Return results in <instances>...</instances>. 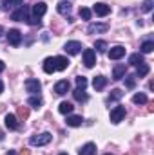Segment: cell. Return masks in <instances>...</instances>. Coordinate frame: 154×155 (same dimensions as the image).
Instances as JSON below:
<instances>
[{
  "label": "cell",
  "mask_w": 154,
  "mask_h": 155,
  "mask_svg": "<svg viewBox=\"0 0 154 155\" xmlns=\"http://www.w3.org/2000/svg\"><path fill=\"white\" fill-rule=\"evenodd\" d=\"M73 96H75V99L80 101V103H83V101H87V94H85V88H75L73 90Z\"/></svg>",
  "instance_id": "23"
},
{
  "label": "cell",
  "mask_w": 154,
  "mask_h": 155,
  "mask_svg": "<svg viewBox=\"0 0 154 155\" xmlns=\"http://www.w3.org/2000/svg\"><path fill=\"white\" fill-rule=\"evenodd\" d=\"M11 20H16V22H27V20H29V7H27V5H20L16 11L11 13Z\"/></svg>",
  "instance_id": "2"
},
{
  "label": "cell",
  "mask_w": 154,
  "mask_h": 155,
  "mask_svg": "<svg viewBox=\"0 0 154 155\" xmlns=\"http://www.w3.org/2000/svg\"><path fill=\"white\" fill-rule=\"evenodd\" d=\"M18 155H31V152H29L27 148H24V150H20V153Z\"/></svg>",
  "instance_id": "37"
},
{
  "label": "cell",
  "mask_w": 154,
  "mask_h": 155,
  "mask_svg": "<svg viewBox=\"0 0 154 155\" xmlns=\"http://www.w3.org/2000/svg\"><path fill=\"white\" fill-rule=\"evenodd\" d=\"M94 49H96L98 52H105V51H107V43H105L103 40H96V41H94Z\"/></svg>",
  "instance_id": "29"
},
{
  "label": "cell",
  "mask_w": 154,
  "mask_h": 155,
  "mask_svg": "<svg viewBox=\"0 0 154 155\" xmlns=\"http://www.w3.org/2000/svg\"><path fill=\"white\" fill-rule=\"evenodd\" d=\"M44 72H47V74L56 72V67H54V58H47V60L44 61Z\"/></svg>",
  "instance_id": "21"
},
{
  "label": "cell",
  "mask_w": 154,
  "mask_h": 155,
  "mask_svg": "<svg viewBox=\"0 0 154 155\" xmlns=\"http://www.w3.org/2000/svg\"><path fill=\"white\" fill-rule=\"evenodd\" d=\"M152 4H154V0H145V2H143V7H142V9H143L145 13H149V11L152 9Z\"/></svg>",
  "instance_id": "34"
},
{
  "label": "cell",
  "mask_w": 154,
  "mask_h": 155,
  "mask_svg": "<svg viewBox=\"0 0 154 155\" xmlns=\"http://www.w3.org/2000/svg\"><path fill=\"white\" fill-rule=\"evenodd\" d=\"M7 41L11 43V45H20V41H22V33L18 31V29H9V33H7Z\"/></svg>",
  "instance_id": "8"
},
{
  "label": "cell",
  "mask_w": 154,
  "mask_h": 155,
  "mask_svg": "<svg viewBox=\"0 0 154 155\" xmlns=\"http://www.w3.org/2000/svg\"><path fill=\"white\" fill-rule=\"evenodd\" d=\"M109 31V25L107 24H89V27H87V33L89 35H100V33H107Z\"/></svg>",
  "instance_id": "6"
},
{
  "label": "cell",
  "mask_w": 154,
  "mask_h": 155,
  "mask_svg": "<svg viewBox=\"0 0 154 155\" xmlns=\"http://www.w3.org/2000/svg\"><path fill=\"white\" fill-rule=\"evenodd\" d=\"M45 11H47V4H44V2H38V4H35L33 5V15L40 18V16H44L45 15Z\"/></svg>",
  "instance_id": "16"
},
{
  "label": "cell",
  "mask_w": 154,
  "mask_h": 155,
  "mask_svg": "<svg viewBox=\"0 0 154 155\" xmlns=\"http://www.w3.org/2000/svg\"><path fill=\"white\" fill-rule=\"evenodd\" d=\"M152 51H154V41L152 40L143 41L142 47H140V52H142V54H149V52H152Z\"/></svg>",
  "instance_id": "24"
},
{
  "label": "cell",
  "mask_w": 154,
  "mask_h": 155,
  "mask_svg": "<svg viewBox=\"0 0 154 155\" xmlns=\"http://www.w3.org/2000/svg\"><path fill=\"white\" fill-rule=\"evenodd\" d=\"M51 139H53V135H51L49 132H44V134H40V135H33V137L29 139V144H31V146H45V144L51 143Z\"/></svg>",
  "instance_id": "1"
},
{
  "label": "cell",
  "mask_w": 154,
  "mask_h": 155,
  "mask_svg": "<svg viewBox=\"0 0 154 155\" xmlns=\"http://www.w3.org/2000/svg\"><path fill=\"white\" fill-rule=\"evenodd\" d=\"M42 103H44V101H42V97L37 96V94H33V96L27 99V105H31L33 108H40V107H42Z\"/></svg>",
  "instance_id": "25"
},
{
  "label": "cell",
  "mask_w": 154,
  "mask_h": 155,
  "mask_svg": "<svg viewBox=\"0 0 154 155\" xmlns=\"http://www.w3.org/2000/svg\"><path fill=\"white\" fill-rule=\"evenodd\" d=\"M2 35H4V27L0 25V38H2Z\"/></svg>",
  "instance_id": "42"
},
{
  "label": "cell",
  "mask_w": 154,
  "mask_h": 155,
  "mask_svg": "<svg viewBox=\"0 0 154 155\" xmlns=\"http://www.w3.org/2000/svg\"><path fill=\"white\" fill-rule=\"evenodd\" d=\"M132 101H134L136 105H145V103H147V96H145L143 92H138V94L132 96Z\"/></svg>",
  "instance_id": "27"
},
{
  "label": "cell",
  "mask_w": 154,
  "mask_h": 155,
  "mask_svg": "<svg viewBox=\"0 0 154 155\" xmlns=\"http://www.w3.org/2000/svg\"><path fill=\"white\" fill-rule=\"evenodd\" d=\"M93 11H94L98 16H107V15L111 13V5H107V4H103V2H98V4L93 5Z\"/></svg>",
  "instance_id": "9"
},
{
  "label": "cell",
  "mask_w": 154,
  "mask_h": 155,
  "mask_svg": "<svg viewBox=\"0 0 154 155\" xmlns=\"http://www.w3.org/2000/svg\"><path fill=\"white\" fill-rule=\"evenodd\" d=\"M121 96H123V92H121L120 88H114V90L111 92V96L107 97V103H111V101H116V99H120Z\"/></svg>",
  "instance_id": "28"
},
{
  "label": "cell",
  "mask_w": 154,
  "mask_h": 155,
  "mask_svg": "<svg viewBox=\"0 0 154 155\" xmlns=\"http://www.w3.org/2000/svg\"><path fill=\"white\" fill-rule=\"evenodd\" d=\"M105 85H107V78L105 76H96L93 79V87H94L96 90H102Z\"/></svg>",
  "instance_id": "22"
},
{
  "label": "cell",
  "mask_w": 154,
  "mask_h": 155,
  "mask_svg": "<svg viewBox=\"0 0 154 155\" xmlns=\"http://www.w3.org/2000/svg\"><path fill=\"white\" fill-rule=\"evenodd\" d=\"M69 88H71V85H69V81H67V79H60V81L54 85V92H56L58 96L67 94V92H69Z\"/></svg>",
  "instance_id": "10"
},
{
  "label": "cell",
  "mask_w": 154,
  "mask_h": 155,
  "mask_svg": "<svg viewBox=\"0 0 154 155\" xmlns=\"http://www.w3.org/2000/svg\"><path fill=\"white\" fill-rule=\"evenodd\" d=\"M4 121H5V126L9 130H18V117L15 116V114H7Z\"/></svg>",
  "instance_id": "14"
},
{
  "label": "cell",
  "mask_w": 154,
  "mask_h": 155,
  "mask_svg": "<svg viewBox=\"0 0 154 155\" xmlns=\"http://www.w3.org/2000/svg\"><path fill=\"white\" fill-rule=\"evenodd\" d=\"M60 155H67V153H60Z\"/></svg>",
  "instance_id": "45"
},
{
  "label": "cell",
  "mask_w": 154,
  "mask_h": 155,
  "mask_svg": "<svg viewBox=\"0 0 154 155\" xmlns=\"http://www.w3.org/2000/svg\"><path fill=\"white\" fill-rule=\"evenodd\" d=\"M73 103H69V101H62L60 103V107H58V112L60 114H64V116H69L71 112H73Z\"/></svg>",
  "instance_id": "18"
},
{
  "label": "cell",
  "mask_w": 154,
  "mask_h": 155,
  "mask_svg": "<svg viewBox=\"0 0 154 155\" xmlns=\"http://www.w3.org/2000/svg\"><path fill=\"white\" fill-rule=\"evenodd\" d=\"M54 67L56 71H65L69 67V60L65 56H54Z\"/></svg>",
  "instance_id": "13"
},
{
  "label": "cell",
  "mask_w": 154,
  "mask_h": 155,
  "mask_svg": "<svg viewBox=\"0 0 154 155\" xmlns=\"http://www.w3.org/2000/svg\"><path fill=\"white\" fill-rule=\"evenodd\" d=\"M123 117H125V107L118 105V107H114V108L111 110V123H113V124H118Z\"/></svg>",
  "instance_id": "5"
},
{
  "label": "cell",
  "mask_w": 154,
  "mask_h": 155,
  "mask_svg": "<svg viewBox=\"0 0 154 155\" xmlns=\"http://www.w3.org/2000/svg\"><path fill=\"white\" fill-rule=\"evenodd\" d=\"M27 22H29L31 25H40V24H42V22H40V18H37V16H33V18H29Z\"/></svg>",
  "instance_id": "36"
},
{
  "label": "cell",
  "mask_w": 154,
  "mask_h": 155,
  "mask_svg": "<svg viewBox=\"0 0 154 155\" xmlns=\"http://www.w3.org/2000/svg\"><path fill=\"white\" fill-rule=\"evenodd\" d=\"M16 116L20 117V119H27V117H29V108H27V107H18Z\"/></svg>",
  "instance_id": "31"
},
{
  "label": "cell",
  "mask_w": 154,
  "mask_h": 155,
  "mask_svg": "<svg viewBox=\"0 0 154 155\" xmlns=\"http://www.w3.org/2000/svg\"><path fill=\"white\" fill-rule=\"evenodd\" d=\"M129 63L131 65H142V63H145V60H143V54L142 52H136V54H131L129 56Z\"/></svg>",
  "instance_id": "20"
},
{
  "label": "cell",
  "mask_w": 154,
  "mask_h": 155,
  "mask_svg": "<svg viewBox=\"0 0 154 155\" xmlns=\"http://www.w3.org/2000/svg\"><path fill=\"white\" fill-rule=\"evenodd\" d=\"M78 155H96V144L94 143H87L80 148Z\"/></svg>",
  "instance_id": "15"
},
{
  "label": "cell",
  "mask_w": 154,
  "mask_h": 155,
  "mask_svg": "<svg viewBox=\"0 0 154 155\" xmlns=\"http://www.w3.org/2000/svg\"><path fill=\"white\" fill-rule=\"evenodd\" d=\"M82 43L80 41H67L65 45H64V51L67 52V54H71V56H75V54H78V52H82Z\"/></svg>",
  "instance_id": "7"
},
{
  "label": "cell",
  "mask_w": 154,
  "mask_h": 155,
  "mask_svg": "<svg viewBox=\"0 0 154 155\" xmlns=\"http://www.w3.org/2000/svg\"><path fill=\"white\" fill-rule=\"evenodd\" d=\"M80 16H82L83 20H91L93 11H91V9H87V7H80Z\"/></svg>",
  "instance_id": "30"
},
{
  "label": "cell",
  "mask_w": 154,
  "mask_h": 155,
  "mask_svg": "<svg viewBox=\"0 0 154 155\" xmlns=\"http://www.w3.org/2000/svg\"><path fill=\"white\" fill-rule=\"evenodd\" d=\"M125 72H127V65L125 63L114 65V69H113V79H121V78L125 76Z\"/></svg>",
  "instance_id": "12"
},
{
  "label": "cell",
  "mask_w": 154,
  "mask_h": 155,
  "mask_svg": "<svg viewBox=\"0 0 154 155\" xmlns=\"http://www.w3.org/2000/svg\"><path fill=\"white\" fill-rule=\"evenodd\" d=\"M4 69H5V65H4V61H0V72H4Z\"/></svg>",
  "instance_id": "39"
},
{
  "label": "cell",
  "mask_w": 154,
  "mask_h": 155,
  "mask_svg": "<svg viewBox=\"0 0 154 155\" xmlns=\"http://www.w3.org/2000/svg\"><path fill=\"white\" fill-rule=\"evenodd\" d=\"M56 11H58L60 15H64V16H69V13H71V4H69V2H60V4L56 5Z\"/></svg>",
  "instance_id": "19"
},
{
  "label": "cell",
  "mask_w": 154,
  "mask_h": 155,
  "mask_svg": "<svg viewBox=\"0 0 154 155\" xmlns=\"http://www.w3.org/2000/svg\"><path fill=\"white\" fill-rule=\"evenodd\" d=\"M5 155H16V153H15L13 150H9V152H7V153H5Z\"/></svg>",
  "instance_id": "41"
},
{
  "label": "cell",
  "mask_w": 154,
  "mask_h": 155,
  "mask_svg": "<svg viewBox=\"0 0 154 155\" xmlns=\"http://www.w3.org/2000/svg\"><path fill=\"white\" fill-rule=\"evenodd\" d=\"M149 65L147 63H142V65H138V69H136V78H143V76H147L149 74Z\"/></svg>",
  "instance_id": "26"
},
{
  "label": "cell",
  "mask_w": 154,
  "mask_h": 155,
  "mask_svg": "<svg viewBox=\"0 0 154 155\" xmlns=\"http://www.w3.org/2000/svg\"><path fill=\"white\" fill-rule=\"evenodd\" d=\"M11 7H13V2L11 0H2V9L4 11H9Z\"/></svg>",
  "instance_id": "35"
},
{
  "label": "cell",
  "mask_w": 154,
  "mask_h": 155,
  "mask_svg": "<svg viewBox=\"0 0 154 155\" xmlns=\"http://www.w3.org/2000/svg\"><path fill=\"white\" fill-rule=\"evenodd\" d=\"M123 56H125V47H121V45H116V47H113L109 51V58L111 60H121Z\"/></svg>",
  "instance_id": "11"
},
{
  "label": "cell",
  "mask_w": 154,
  "mask_h": 155,
  "mask_svg": "<svg viewBox=\"0 0 154 155\" xmlns=\"http://www.w3.org/2000/svg\"><path fill=\"white\" fill-rule=\"evenodd\" d=\"M76 85H78V88H85V87H87V78L85 76H78L76 78Z\"/></svg>",
  "instance_id": "33"
},
{
  "label": "cell",
  "mask_w": 154,
  "mask_h": 155,
  "mask_svg": "<svg viewBox=\"0 0 154 155\" xmlns=\"http://www.w3.org/2000/svg\"><path fill=\"white\" fill-rule=\"evenodd\" d=\"M0 141H2V134H0Z\"/></svg>",
  "instance_id": "43"
},
{
  "label": "cell",
  "mask_w": 154,
  "mask_h": 155,
  "mask_svg": "<svg viewBox=\"0 0 154 155\" xmlns=\"http://www.w3.org/2000/svg\"><path fill=\"white\" fill-rule=\"evenodd\" d=\"M94 63H96V52H94V49H85L83 51V65L87 69H93Z\"/></svg>",
  "instance_id": "4"
},
{
  "label": "cell",
  "mask_w": 154,
  "mask_h": 155,
  "mask_svg": "<svg viewBox=\"0 0 154 155\" xmlns=\"http://www.w3.org/2000/svg\"><path fill=\"white\" fill-rule=\"evenodd\" d=\"M105 155H113V153H105Z\"/></svg>",
  "instance_id": "44"
},
{
  "label": "cell",
  "mask_w": 154,
  "mask_h": 155,
  "mask_svg": "<svg viewBox=\"0 0 154 155\" xmlns=\"http://www.w3.org/2000/svg\"><path fill=\"white\" fill-rule=\"evenodd\" d=\"M67 126H73V128H76V126H82V123H83V117L82 116H67Z\"/></svg>",
  "instance_id": "17"
},
{
  "label": "cell",
  "mask_w": 154,
  "mask_h": 155,
  "mask_svg": "<svg viewBox=\"0 0 154 155\" xmlns=\"http://www.w3.org/2000/svg\"><path fill=\"white\" fill-rule=\"evenodd\" d=\"M11 2H13V7H15V5H18V7L22 5V0H11Z\"/></svg>",
  "instance_id": "38"
},
{
  "label": "cell",
  "mask_w": 154,
  "mask_h": 155,
  "mask_svg": "<svg viewBox=\"0 0 154 155\" xmlns=\"http://www.w3.org/2000/svg\"><path fill=\"white\" fill-rule=\"evenodd\" d=\"M24 87H26L27 92H31V96H33V94H38L40 90H42V83H40L37 78H29V79H26Z\"/></svg>",
  "instance_id": "3"
},
{
  "label": "cell",
  "mask_w": 154,
  "mask_h": 155,
  "mask_svg": "<svg viewBox=\"0 0 154 155\" xmlns=\"http://www.w3.org/2000/svg\"><path fill=\"white\" fill-rule=\"evenodd\" d=\"M134 85H136V76H127L125 87H127V88H134Z\"/></svg>",
  "instance_id": "32"
},
{
  "label": "cell",
  "mask_w": 154,
  "mask_h": 155,
  "mask_svg": "<svg viewBox=\"0 0 154 155\" xmlns=\"http://www.w3.org/2000/svg\"><path fill=\"white\" fill-rule=\"evenodd\" d=\"M2 92H4V83L0 81V94H2Z\"/></svg>",
  "instance_id": "40"
}]
</instances>
